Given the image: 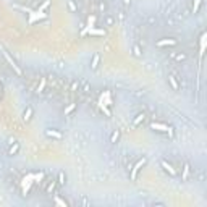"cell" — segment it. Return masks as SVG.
<instances>
[{
	"mask_svg": "<svg viewBox=\"0 0 207 207\" xmlns=\"http://www.w3.org/2000/svg\"><path fill=\"white\" fill-rule=\"evenodd\" d=\"M146 162H147V159H146V157H143V159H139V160H138L136 164L133 165V167H131V170H130V178H131L133 181L136 180L138 173H139V170L144 167V165H146Z\"/></svg>",
	"mask_w": 207,
	"mask_h": 207,
	"instance_id": "cell-1",
	"label": "cell"
},
{
	"mask_svg": "<svg viewBox=\"0 0 207 207\" xmlns=\"http://www.w3.org/2000/svg\"><path fill=\"white\" fill-rule=\"evenodd\" d=\"M168 58H170L172 62H175V63H183V62H186L188 55H186L185 52H170V54H168Z\"/></svg>",
	"mask_w": 207,
	"mask_h": 207,
	"instance_id": "cell-2",
	"label": "cell"
},
{
	"mask_svg": "<svg viewBox=\"0 0 207 207\" xmlns=\"http://www.w3.org/2000/svg\"><path fill=\"white\" fill-rule=\"evenodd\" d=\"M131 54H133V57H136V58H143V55H144V47L141 46V44L134 42L133 46H131Z\"/></svg>",
	"mask_w": 207,
	"mask_h": 207,
	"instance_id": "cell-3",
	"label": "cell"
},
{
	"mask_svg": "<svg viewBox=\"0 0 207 207\" xmlns=\"http://www.w3.org/2000/svg\"><path fill=\"white\" fill-rule=\"evenodd\" d=\"M46 136H47V138H52V139H57V141L63 138V136H62V133H60V131H57L55 128H49V130H46Z\"/></svg>",
	"mask_w": 207,
	"mask_h": 207,
	"instance_id": "cell-4",
	"label": "cell"
},
{
	"mask_svg": "<svg viewBox=\"0 0 207 207\" xmlns=\"http://www.w3.org/2000/svg\"><path fill=\"white\" fill-rule=\"evenodd\" d=\"M178 41L173 39V37H167V39H162V41H157V46L159 47H165V46H177Z\"/></svg>",
	"mask_w": 207,
	"mask_h": 207,
	"instance_id": "cell-5",
	"label": "cell"
},
{
	"mask_svg": "<svg viewBox=\"0 0 207 207\" xmlns=\"http://www.w3.org/2000/svg\"><path fill=\"white\" fill-rule=\"evenodd\" d=\"M3 55H5V58H7V60H8L10 67H12L13 70L16 71V75H18V76H21V75H23V71H21V68H20L18 65H16V62H15V60H12V58H10V55L7 54V52H5V54H3Z\"/></svg>",
	"mask_w": 207,
	"mask_h": 207,
	"instance_id": "cell-6",
	"label": "cell"
},
{
	"mask_svg": "<svg viewBox=\"0 0 207 207\" xmlns=\"http://www.w3.org/2000/svg\"><path fill=\"white\" fill-rule=\"evenodd\" d=\"M115 16L113 15H105L104 16V26L105 28H112V26H115Z\"/></svg>",
	"mask_w": 207,
	"mask_h": 207,
	"instance_id": "cell-7",
	"label": "cell"
},
{
	"mask_svg": "<svg viewBox=\"0 0 207 207\" xmlns=\"http://www.w3.org/2000/svg\"><path fill=\"white\" fill-rule=\"evenodd\" d=\"M189 175H191V167H189V164H185V165H183L181 180H183V181H188V180H189Z\"/></svg>",
	"mask_w": 207,
	"mask_h": 207,
	"instance_id": "cell-8",
	"label": "cell"
},
{
	"mask_svg": "<svg viewBox=\"0 0 207 207\" xmlns=\"http://www.w3.org/2000/svg\"><path fill=\"white\" fill-rule=\"evenodd\" d=\"M99 62H101V55L94 54V55H92V60H91V65H89L91 70H97V68H99Z\"/></svg>",
	"mask_w": 207,
	"mask_h": 207,
	"instance_id": "cell-9",
	"label": "cell"
},
{
	"mask_svg": "<svg viewBox=\"0 0 207 207\" xmlns=\"http://www.w3.org/2000/svg\"><path fill=\"white\" fill-rule=\"evenodd\" d=\"M167 78H168V83H170L172 88H173L175 91H178V89H180V83H178V79L175 78L173 75H170V73H168V76H167Z\"/></svg>",
	"mask_w": 207,
	"mask_h": 207,
	"instance_id": "cell-10",
	"label": "cell"
},
{
	"mask_svg": "<svg viewBox=\"0 0 207 207\" xmlns=\"http://www.w3.org/2000/svg\"><path fill=\"white\" fill-rule=\"evenodd\" d=\"M162 167H164V168H165V170H167L170 175H173V177L177 175V170L173 168V165H172V164H168L167 160H162Z\"/></svg>",
	"mask_w": 207,
	"mask_h": 207,
	"instance_id": "cell-11",
	"label": "cell"
},
{
	"mask_svg": "<svg viewBox=\"0 0 207 207\" xmlns=\"http://www.w3.org/2000/svg\"><path fill=\"white\" fill-rule=\"evenodd\" d=\"M146 117H147V115H146L144 112H143V113H138V115H136V118L133 120V126H139L141 123H143L144 120H146Z\"/></svg>",
	"mask_w": 207,
	"mask_h": 207,
	"instance_id": "cell-12",
	"label": "cell"
},
{
	"mask_svg": "<svg viewBox=\"0 0 207 207\" xmlns=\"http://www.w3.org/2000/svg\"><path fill=\"white\" fill-rule=\"evenodd\" d=\"M155 25H157V16H155V15H147L146 26H155Z\"/></svg>",
	"mask_w": 207,
	"mask_h": 207,
	"instance_id": "cell-13",
	"label": "cell"
},
{
	"mask_svg": "<svg viewBox=\"0 0 207 207\" xmlns=\"http://www.w3.org/2000/svg\"><path fill=\"white\" fill-rule=\"evenodd\" d=\"M33 109H31V107H28V109L25 110V113H23V120H25V122H29L31 118H33Z\"/></svg>",
	"mask_w": 207,
	"mask_h": 207,
	"instance_id": "cell-14",
	"label": "cell"
},
{
	"mask_svg": "<svg viewBox=\"0 0 207 207\" xmlns=\"http://www.w3.org/2000/svg\"><path fill=\"white\" fill-rule=\"evenodd\" d=\"M18 151H20V144L18 143L12 144V146H10V149H8V155H10V157H13V155L18 152Z\"/></svg>",
	"mask_w": 207,
	"mask_h": 207,
	"instance_id": "cell-15",
	"label": "cell"
},
{
	"mask_svg": "<svg viewBox=\"0 0 207 207\" xmlns=\"http://www.w3.org/2000/svg\"><path fill=\"white\" fill-rule=\"evenodd\" d=\"M57 183H58V186H63L65 183H67V175H65V172H58V180H57Z\"/></svg>",
	"mask_w": 207,
	"mask_h": 207,
	"instance_id": "cell-16",
	"label": "cell"
},
{
	"mask_svg": "<svg viewBox=\"0 0 207 207\" xmlns=\"http://www.w3.org/2000/svg\"><path fill=\"white\" fill-rule=\"evenodd\" d=\"M67 5H68V10H70L71 13H76L78 12V5L75 3V0H68Z\"/></svg>",
	"mask_w": 207,
	"mask_h": 207,
	"instance_id": "cell-17",
	"label": "cell"
},
{
	"mask_svg": "<svg viewBox=\"0 0 207 207\" xmlns=\"http://www.w3.org/2000/svg\"><path fill=\"white\" fill-rule=\"evenodd\" d=\"M118 138H120V130H113L112 136H110V143H112V144H117Z\"/></svg>",
	"mask_w": 207,
	"mask_h": 207,
	"instance_id": "cell-18",
	"label": "cell"
},
{
	"mask_svg": "<svg viewBox=\"0 0 207 207\" xmlns=\"http://www.w3.org/2000/svg\"><path fill=\"white\" fill-rule=\"evenodd\" d=\"M79 91H81L83 94H88V92L91 91V83L84 81V83H83V88H79Z\"/></svg>",
	"mask_w": 207,
	"mask_h": 207,
	"instance_id": "cell-19",
	"label": "cell"
},
{
	"mask_svg": "<svg viewBox=\"0 0 207 207\" xmlns=\"http://www.w3.org/2000/svg\"><path fill=\"white\" fill-rule=\"evenodd\" d=\"M133 96H134V97H138V99H141V97H144V96H146V91H144V89H134Z\"/></svg>",
	"mask_w": 207,
	"mask_h": 207,
	"instance_id": "cell-20",
	"label": "cell"
},
{
	"mask_svg": "<svg viewBox=\"0 0 207 207\" xmlns=\"http://www.w3.org/2000/svg\"><path fill=\"white\" fill-rule=\"evenodd\" d=\"M97 10H99V13H105V12H107V3H105V0L97 3Z\"/></svg>",
	"mask_w": 207,
	"mask_h": 207,
	"instance_id": "cell-21",
	"label": "cell"
},
{
	"mask_svg": "<svg viewBox=\"0 0 207 207\" xmlns=\"http://www.w3.org/2000/svg\"><path fill=\"white\" fill-rule=\"evenodd\" d=\"M126 20V10L125 8H120L118 12V21H125Z\"/></svg>",
	"mask_w": 207,
	"mask_h": 207,
	"instance_id": "cell-22",
	"label": "cell"
},
{
	"mask_svg": "<svg viewBox=\"0 0 207 207\" xmlns=\"http://www.w3.org/2000/svg\"><path fill=\"white\" fill-rule=\"evenodd\" d=\"M122 8H125L126 12L131 8V0H122Z\"/></svg>",
	"mask_w": 207,
	"mask_h": 207,
	"instance_id": "cell-23",
	"label": "cell"
},
{
	"mask_svg": "<svg viewBox=\"0 0 207 207\" xmlns=\"http://www.w3.org/2000/svg\"><path fill=\"white\" fill-rule=\"evenodd\" d=\"M76 89L79 91V81H73V83H71V86H70V91L76 92Z\"/></svg>",
	"mask_w": 207,
	"mask_h": 207,
	"instance_id": "cell-24",
	"label": "cell"
},
{
	"mask_svg": "<svg viewBox=\"0 0 207 207\" xmlns=\"http://www.w3.org/2000/svg\"><path fill=\"white\" fill-rule=\"evenodd\" d=\"M81 204H83V206H91V201H89L86 196H83V198H81Z\"/></svg>",
	"mask_w": 207,
	"mask_h": 207,
	"instance_id": "cell-25",
	"label": "cell"
},
{
	"mask_svg": "<svg viewBox=\"0 0 207 207\" xmlns=\"http://www.w3.org/2000/svg\"><path fill=\"white\" fill-rule=\"evenodd\" d=\"M54 188H55V180H52V181H50V185H49V188H47V193L54 191Z\"/></svg>",
	"mask_w": 207,
	"mask_h": 207,
	"instance_id": "cell-26",
	"label": "cell"
},
{
	"mask_svg": "<svg viewBox=\"0 0 207 207\" xmlns=\"http://www.w3.org/2000/svg\"><path fill=\"white\" fill-rule=\"evenodd\" d=\"M75 107H76V104H71V105H70V107H68V109H67V110H65V113H70V112H71V110H73V109H75Z\"/></svg>",
	"mask_w": 207,
	"mask_h": 207,
	"instance_id": "cell-27",
	"label": "cell"
},
{
	"mask_svg": "<svg viewBox=\"0 0 207 207\" xmlns=\"http://www.w3.org/2000/svg\"><path fill=\"white\" fill-rule=\"evenodd\" d=\"M198 178H199V181H202V180H204V172H199Z\"/></svg>",
	"mask_w": 207,
	"mask_h": 207,
	"instance_id": "cell-28",
	"label": "cell"
},
{
	"mask_svg": "<svg viewBox=\"0 0 207 207\" xmlns=\"http://www.w3.org/2000/svg\"><path fill=\"white\" fill-rule=\"evenodd\" d=\"M15 143H16L15 138H10V139H8V146H12V144H15Z\"/></svg>",
	"mask_w": 207,
	"mask_h": 207,
	"instance_id": "cell-29",
	"label": "cell"
},
{
	"mask_svg": "<svg viewBox=\"0 0 207 207\" xmlns=\"http://www.w3.org/2000/svg\"><path fill=\"white\" fill-rule=\"evenodd\" d=\"M94 2H96V3H99V2H104V0H94Z\"/></svg>",
	"mask_w": 207,
	"mask_h": 207,
	"instance_id": "cell-30",
	"label": "cell"
}]
</instances>
